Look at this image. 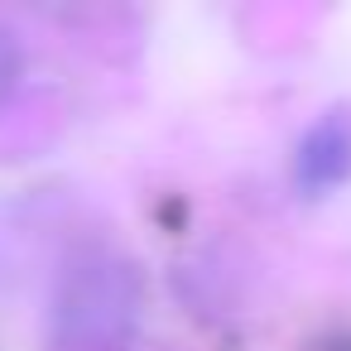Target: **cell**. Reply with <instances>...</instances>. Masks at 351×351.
Here are the masks:
<instances>
[{"label": "cell", "mask_w": 351, "mask_h": 351, "mask_svg": "<svg viewBox=\"0 0 351 351\" xmlns=\"http://www.w3.org/2000/svg\"><path fill=\"white\" fill-rule=\"evenodd\" d=\"M140 308V279L125 260L92 250L77 255L53 298V341L58 351H121Z\"/></svg>", "instance_id": "6da1fadb"}, {"label": "cell", "mask_w": 351, "mask_h": 351, "mask_svg": "<svg viewBox=\"0 0 351 351\" xmlns=\"http://www.w3.org/2000/svg\"><path fill=\"white\" fill-rule=\"evenodd\" d=\"M293 178L313 197L351 178V116L346 111H327L322 121L308 125V135L293 149Z\"/></svg>", "instance_id": "7a4b0ae2"}, {"label": "cell", "mask_w": 351, "mask_h": 351, "mask_svg": "<svg viewBox=\"0 0 351 351\" xmlns=\"http://www.w3.org/2000/svg\"><path fill=\"white\" fill-rule=\"evenodd\" d=\"M20 73H25V49H20V34L10 25H0V106L10 101V92L20 87Z\"/></svg>", "instance_id": "3957f363"}]
</instances>
